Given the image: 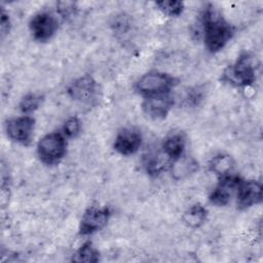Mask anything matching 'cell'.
<instances>
[{
  "mask_svg": "<svg viewBox=\"0 0 263 263\" xmlns=\"http://www.w3.org/2000/svg\"><path fill=\"white\" fill-rule=\"evenodd\" d=\"M202 27L204 46L213 53L223 49L234 35V28L211 8L202 15Z\"/></svg>",
  "mask_w": 263,
  "mask_h": 263,
  "instance_id": "obj_1",
  "label": "cell"
},
{
  "mask_svg": "<svg viewBox=\"0 0 263 263\" xmlns=\"http://www.w3.org/2000/svg\"><path fill=\"white\" fill-rule=\"evenodd\" d=\"M63 133L52 132L43 136L37 144V155L41 162L54 165L62 161L67 153V141Z\"/></svg>",
  "mask_w": 263,
  "mask_h": 263,
  "instance_id": "obj_2",
  "label": "cell"
},
{
  "mask_svg": "<svg viewBox=\"0 0 263 263\" xmlns=\"http://www.w3.org/2000/svg\"><path fill=\"white\" fill-rule=\"evenodd\" d=\"M223 80L236 86H250L256 80V69L253 58L242 53L224 73Z\"/></svg>",
  "mask_w": 263,
  "mask_h": 263,
  "instance_id": "obj_3",
  "label": "cell"
},
{
  "mask_svg": "<svg viewBox=\"0 0 263 263\" xmlns=\"http://www.w3.org/2000/svg\"><path fill=\"white\" fill-rule=\"evenodd\" d=\"M176 83V79L172 75L159 71H151L140 77L136 83V90L145 98L170 92Z\"/></svg>",
  "mask_w": 263,
  "mask_h": 263,
  "instance_id": "obj_4",
  "label": "cell"
},
{
  "mask_svg": "<svg viewBox=\"0 0 263 263\" xmlns=\"http://www.w3.org/2000/svg\"><path fill=\"white\" fill-rule=\"evenodd\" d=\"M35 128V119L30 115L10 118L5 123V133L9 140L23 146L30 145Z\"/></svg>",
  "mask_w": 263,
  "mask_h": 263,
  "instance_id": "obj_5",
  "label": "cell"
},
{
  "mask_svg": "<svg viewBox=\"0 0 263 263\" xmlns=\"http://www.w3.org/2000/svg\"><path fill=\"white\" fill-rule=\"evenodd\" d=\"M111 216V211L107 206H90L81 217L79 233L89 235L104 228Z\"/></svg>",
  "mask_w": 263,
  "mask_h": 263,
  "instance_id": "obj_6",
  "label": "cell"
},
{
  "mask_svg": "<svg viewBox=\"0 0 263 263\" xmlns=\"http://www.w3.org/2000/svg\"><path fill=\"white\" fill-rule=\"evenodd\" d=\"M33 38L40 42L48 41L58 31L59 23L53 14L47 11L36 13L29 23Z\"/></svg>",
  "mask_w": 263,
  "mask_h": 263,
  "instance_id": "obj_7",
  "label": "cell"
},
{
  "mask_svg": "<svg viewBox=\"0 0 263 263\" xmlns=\"http://www.w3.org/2000/svg\"><path fill=\"white\" fill-rule=\"evenodd\" d=\"M242 179L238 176L228 174L222 177H219V183L211 192L209 199L210 201L218 206H223L229 203L231 197L241 183Z\"/></svg>",
  "mask_w": 263,
  "mask_h": 263,
  "instance_id": "obj_8",
  "label": "cell"
},
{
  "mask_svg": "<svg viewBox=\"0 0 263 263\" xmlns=\"http://www.w3.org/2000/svg\"><path fill=\"white\" fill-rule=\"evenodd\" d=\"M174 106V98L170 92L145 97L142 103L144 113L151 119H162Z\"/></svg>",
  "mask_w": 263,
  "mask_h": 263,
  "instance_id": "obj_9",
  "label": "cell"
},
{
  "mask_svg": "<svg viewBox=\"0 0 263 263\" xmlns=\"http://www.w3.org/2000/svg\"><path fill=\"white\" fill-rule=\"evenodd\" d=\"M142 142L143 138L139 129L135 127H123L117 133L113 147L119 154L127 156L135 154L140 149Z\"/></svg>",
  "mask_w": 263,
  "mask_h": 263,
  "instance_id": "obj_10",
  "label": "cell"
},
{
  "mask_svg": "<svg viewBox=\"0 0 263 263\" xmlns=\"http://www.w3.org/2000/svg\"><path fill=\"white\" fill-rule=\"evenodd\" d=\"M236 205L239 210H247L262 201V185L255 181H241L236 190Z\"/></svg>",
  "mask_w": 263,
  "mask_h": 263,
  "instance_id": "obj_11",
  "label": "cell"
},
{
  "mask_svg": "<svg viewBox=\"0 0 263 263\" xmlns=\"http://www.w3.org/2000/svg\"><path fill=\"white\" fill-rule=\"evenodd\" d=\"M97 82L91 76H82L68 86V95L80 103H90L97 96Z\"/></svg>",
  "mask_w": 263,
  "mask_h": 263,
  "instance_id": "obj_12",
  "label": "cell"
},
{
  "mask_svg": "<svg viewBox=\"0 0 263 263\" xmlns=\"http://www.w3.org/2000/svg\"><path fill=\"white\" fill-rule=\"evenodd\" d=\"M186 146V137L181 132H175L165 137L162 142V152L171 160H177L184 155Z\"/></svg>",
  "mask_w": 263,
  "mask_h": 263,
  "instance_id": "obj_13",
  "label": "cell"
},
{
  "mask_svg": "<svg viewBox=\"0 0 263 263\" xmlns=\"http://www.w3.org/2000/svg\"><path fill=\"white\" fill-rule=\"evenodd\" d=\"M208 210L200 203L191 205L183 215L184 223L191 228L200 227L206 220Z\"/></svg>",
  "mask_w": 263,
  "mask_h": 263,
  "instance_id": "obj_14",
  "label": "cell"
},
{
  "mask_svg": "<svg viewBox=\"0 0 263 263\" xmlns=\"http://www.w3.org/2000/svg\"><path fill=\"white\" fill-rule=\"evenodd\" d=\"M172 172L177 179H182L194 173L197 168V163L194 159L182 155L177 160L172 161Z\"/></svg>",
  "mask_w": 263,
  "mask_h": 263,
  "instance_id": "obj_15",
  "label": "cell"
},
{
  "mask_svg": "<svg viewBox=\"0 0 263 263\" xmlns=\"http://www.w3.org/2000/svg\"><path fill=\"white\" fill-rule=\"evenodd\" d=\"M233 167L232 158L226 154H218L214 156L209 162V168L219 177L231 174Z\"/></svg>",
  "mask_w": 263,
  "mask_h": 263,
  "instance_id": "obj_16",
  "label": "cell"
},
{
  "mask_svg": "<svg viewBox=\"0 0 263 263\" xmlns=\"http://www.w3.org/2000/svg\"><path fill=\"white\" fill-rule=\"evenodd\" d=\"M71 260L74 262L95 263L100 260V253L90 241H86L72 255Z\"/></svg>",
  "mask_w": 263,
  "mask_h": 263,
  "instance_id": "obj_17",
  "label": "cell"
},
{
  "mask_svg": "<svg viewBox=\"0 0 263 263\" xmlns=\"http://www.w3.org/2000/svg\"><path fill=\"white\" fill-rule=\"evenodd\" d=\"M42 101H43V97L41 95L30 92L25 97H23V99L18 104V109L25 115H29L40 107V105L42 104Z\"/></svg>",
  "mask_w": 263,
  "mask_h": 263,
  "instance_id": "obj_18",
  "label": "cell"
},
{
  "mask_svg": "<svg viewBox=\"0 0 263 263\" xmlns=\"http://www.w3.org/2000/svg\"><path fill=\"white\" fill-rule=\"evenodd\" d=\"M163 152L161 154H149L145 160V167L148 174L150 175H158L166 168L167 161L162 158Z\"/></svg>",
  "mask_w": 263,
  "mask_h": 263,
  "instance_id": "obj_19",
  "label": "cell"
},
{
  "mask_svg": "<svg viewBox=\"0 0 263 263\" xmlns=\"http://www.w3.org/2000/svg\"><path fill=\"white\" fill-rule=\"evenodd\" d=\"M159 10L168 16H179L184 10V3L176 0H161L155 2Z\"/></svg>",
  "mask_w": 263,
  "mask_h": 263,
  "instance_id": "obj_20",
  "label": "cell"
},
{
  "mask_svg": "<svg viewBox=\"0 0 263 263\" xmlns=\"http://www.w3.org/2000/svg\"><path fill=\"white\" fill-rule=\"evenodd\" d=\"M62 133L66 138L73 139L76 138L81 130V122L76 116L69 117L63 124Z\"/></svg>",
  "mask_w": 263,
  "mask_h": 263,
  "instance_id": "obj_21",
  "label": "cell"
},
{
  "mask_svg": "<svg viewBox=\"0 0 263 263\" xmlns=\"http://www.w3.org/2000/svg\"><path fill=\"white\" fill-rule=\"evenodd\" d=\"M1 32H2V35L4 34H7L9 32V28H10V20H9V15L4 11L2 10L1 12Z\"/></svg>",
  "mask_w": 263,
  "mask_h": 263,
  "instance_id": "obj_22",
  "label": "cell"
}]
</instances>
